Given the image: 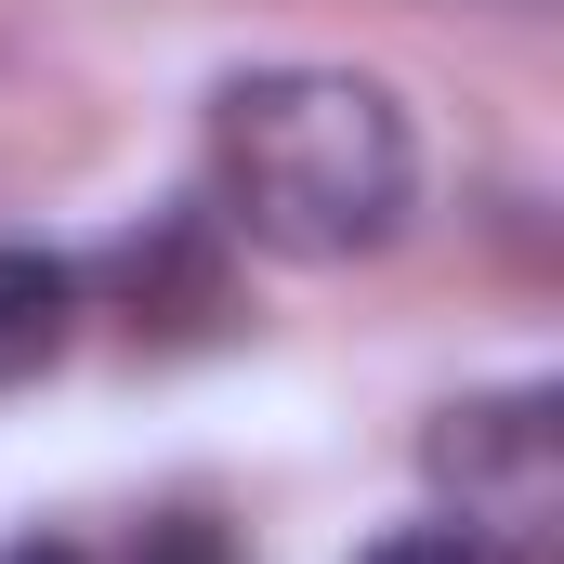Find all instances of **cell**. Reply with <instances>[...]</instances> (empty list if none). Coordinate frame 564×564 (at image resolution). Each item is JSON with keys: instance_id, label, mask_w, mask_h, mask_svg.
I'll return each mask as SVG.
<instances>
[{"instance_id": "obj_3", "label": "cell", "mask_w": 564, "mask_h": 564, "mask_svg": "<svg viewBox=\"0 0 564 564\" xmlns=\"http://www.w3.org/2000/svg\"><path fill=\"white\" fill-rule=\"evenodd\" d=\"M66 341H79V276L53 250H0V394L40 381Z\"/></svg>"}, {"instance_id": "obj_2", "label": "cell", "mask_w": 564, "mask_h": 564, "mask_svg": "<svg viewBox=\"0 0 564 564\" xmlns=\"http://www.w3.org/2000/svg\"><path fill=\"white\" fill-rule=\"evenodd\" d=\"M433 486L459 499L446 525L486 552H552L564 525V408L552 394H473L433 421Z\"/></svg>"}, {"instance_id": "obj_5", "label": "cell", "mask_w": 564, "mask_h": 564, "mask_svg": "<svg viewBox=\"0 0 564 564\" xmlns=\"http://www.w3.org/2000/svg\"><path fill=\"white\" fill-rule=\"evenodd\" d=\"M132 564H237V552H224V525L171 512V525H144V552H132Z\"/></svg>"}, {"instance_id": "obj_1", "label": "cell", "mask_w": 564, "mask_h": 564, "mask_svg": "<svg viewBox=\"0 0 564 564\" xmlns=\"http://www.w3.org/2000/svg\"><path fill=\"white\" fill-rule=\"evenodd\" d=\"M421 197V132L355 66H250L210 93V224L276 263H368Z\"/></svg>"}, {"instance_id": "obj_4", "label": "cell", "mask_w": 564, "mask_h": 564, "mask_svg": "<svg viewBox=\"0 0 564 564\" xmlns=\"http://www.w3.org/2000/svg\"><path fill=\"white\" fill-rule=\"evenodd\" d=\"M355 564H499L486 539H459V525H394V539H368Z\"/></svg>"}, {"instance_id": "obj_6", "label": "cell", "mask_w": 564, "mask_h": 564, "mask_svg": "<svg viewBox=\"0 0 564 564\" xmlns=\"http://www.w3.org/2000/svg\"><path fill=\"white\" fill-rule=\"evenodd\" d=\"M0 564H93L79 539H0Z\"/></svg>"}]
</instances>
